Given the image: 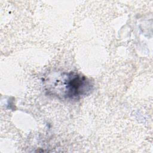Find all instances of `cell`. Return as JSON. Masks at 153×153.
<instances>
[{
  "mask_svg": "<svg viewBox=\"0 0 153 153\" xmlns=\"http://www.w3.org/2000/svg\"><path fill=\"white\" fill-rule=\"evenodd\" d=\"M47 91L59 98L78 100L88 94L93 88L91 80L74 72L50 76L46 81Z\"/></svg>",
  "mask_w": 153,
  "mask_h": 153,
  "instance_id": "6da1fadb",
  "label": "cell"
}]
</instances>
